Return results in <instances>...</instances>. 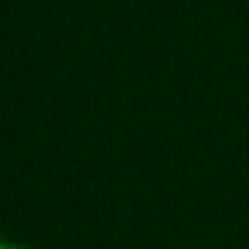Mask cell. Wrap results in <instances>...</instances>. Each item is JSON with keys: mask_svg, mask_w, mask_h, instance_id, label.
I'll return each instance as SVG.
<instances>
[{"mask_svg": "<svg viewBox=\"0 0 249 249\" xmlns=\"http://www.w3.org/2000/svg\"><path fill=\"white\" fill-rule=\"evenodd\" d=\"M0 249H18V246H0Z\"/></svg>", "mask_w": 249, "mask_h": 249, "instance_id": "1", "label": "cell"}]
</instances>
